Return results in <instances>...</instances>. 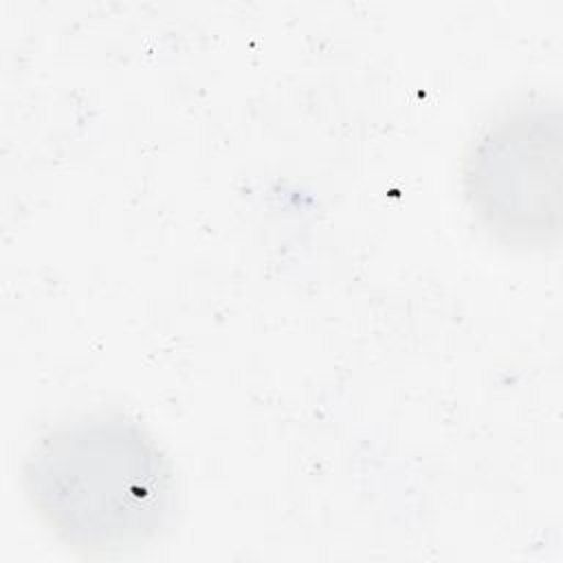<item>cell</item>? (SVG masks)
<instances>
[{"instance_id":"obj_1","label":"cell","mask_w":563,"mask_h":563,"mask_svg":"<svg viewBox=\"0 0 563 563\" xmlns=\"http://www.w3.org/2000/svg\"><path fill=\"white\" fill-rule=\"evenodd\" d=\"M22 475L44 528L86 556L141 548L174 506L167 457L143 427L119 416H88L46 433Z\"/></svg>"},{"instance_id":"obj_2","label":"cell","mask_w":563,"mask_h":563,"mask_svg":"<svg viewBox=\"0 0 563 563\" xmlns=\"http://www.w3.org/2000/svg\"><path fill=\"white\" fill-rule=\"evenodd\" d=\"M462 187L479 224L506 246H554L561 233L559 106L526 101L493 117L468 143Z\"/></svg>"}]
</instances>
